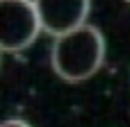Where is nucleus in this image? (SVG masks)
<instances>
[{
	"instance_id": "1",
	"label": "nucleus",
	"mask_w": 130,
	"mask_h": 127,
	"mask_svg": "<svg viewBox=\"0 0 130 127\" xmlns=\"http://www.w3.org/2000/svg\"><path fill=\"white\" fill-rule=\"evenodd\" d=\"M105 64V36L94 25H80L62 36H55L50 66L64 82L78 84L94 77Z\"/></svg>"
},
{
	"instance_id": "2",
	"label": "nucleus",
	"mask_w": 130,
	"mask_h": 127,
	"mask_svg": "<svg viewBox=\"0 0 130 127\" xmlns=\"http://www.w3.org/2000/svg\"><path fill=\"white\" fill-rule=\"evenodd\" d=\"M41 32L34 0H0V50L21 52Z\"/></svg>"
},
{
	"instance_id": "3",
	"label": "nucleus",
	"mask_w": 130,
	"mask_h": 127,
	"mask_svg": "<svg viewBox=\"0 0 130 127\" xmlns=\"http://www.w3.org/2000/svg\"><path fill=\"white\" fill-rule=\"evenodd\" d=\"M41 32L62 36L87 23L91 0H34Z\"/></svg>"
},
{
	"instance_id": "4",
	"label": "nucleus",
	"mask_w": 130,
	"mask_h": 127,
	"mask_svg": "<svg viewBox=\"0 0 130 127\" xmlns=\"http://www.w3.org/2000/svg\"><path fill=\"white\" fill-rule=\"evenodd\" d=\"M0 127H32V125L23 118H7V120L0 123Z\"/></svg>"
},
{
	"instance_id": "5",
	"label": "nucleus",
	"mask_w": 130,
	"mask_h": 127,
	"mask_svg": "<svg viewBox=\"0 0 130 127\" xmlns=\"http://www.w3.org/2000/svg\"><path fill=\"white\" fill-rule=\"evenodd\" d=\"M126 2H130V0H126Z\"/></svg>"
}]
</instances>
